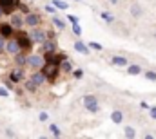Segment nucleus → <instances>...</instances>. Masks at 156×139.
I'll return each mask as SVG.
<instances>
[{"instance_id": "f257e3e1", "label": "nucleus", "mask_w": 156, "mask_h": 139, "mask_svg": "<svg viewBox=\"0 0 156 139\" xmlns=\"http://www.w3.org/2000/svg\"><path fill=\"white\" fill-rule=\"evenodd\" d=\"M42 72H44V76H45V80H49V81H55V78H56V74H58V63H53V62H45L42 67Z\"/></svg>"}, {"instance_id": "f03ea898", "label": "nucleus", "mask_w": 156, "mask_h": 139, "mask_svg": "<svg viewBox=\"0 0 156 139\" xmlns=\"http://www.w3.org/2000/svg\"><path fill=\"white\" fill-rule=\"evenodd\" d=\"M16 42H18L20 49H26V51H29V49L33 47V40H31V36L26 35L24 31H20V33L16 35Z\"/></svg>"}, {"instance_id": "7ed1b4c3", "label": "nucleus", "mask_w": 156, "mask_h": 139, "mask_svg": "<svg viewBox=\"0 0 156 139\" xmlns=\"http://www.w3.org/2000/svg\"><path fill=\"white\" fill-rule=\"evenodd\" d=\"M20 0H0V7L4 9V15H11L18 7Z\"/></svg>"}, {"instance_id": "20e7f679", "label": "nucleus", "mask_w": 156, "mask_h": 139, "mask_svg": "<svg viewBox=\"0 0 156 139\" xmlns=\"http://www.w3.org/2000/svg\"><path fill=\"white\" fill-rule=\"evenodd\" d=\"M40 22H42V18H40V15H37V13H27L26 18H24V24L27 27H38Z\"/></svg>"}, {"instance_id": "39448f33", "label": "nucleus", "mask_w": 156, "mask_h": 139, "mask_svg": "<svg viewBox=\"0 0 156 139\" xmlns=\"http://www.w3.org/2000/svg\"><path fill=\"white\" fill-rule=\"evenodd\" d=\"M22 49H20V45H18V42H16V38H7L5 40V53H9V54H16V53H20Z\"/></svg>"}, {"instance_id": "423d86ee", "label": "nucleus", "mask_w": 156, "mask_h": 139, "mask_svg": "<svg viewBox=\"0 0 156 139\" xmlns=\"http://www.w3.org/2000/svg\"><path fill=\"white\" fill-rule=\"evenodd\" d=\"M27 65H29L31 69H40V67L44 65V56H40V54H31V56H27Z\"/></svg>"}, {"instance_id": "0eeeda50", "label": "nucleus", "mask_w": 156, "mask_h": 139, "mask_svg": "<svg viewBox=\"0 0 156 139\" xmlns=\"http://www.w3.org/2000/svg\"><path fill=\"white\" fill-rule=\"evenodd\" d=\"M31 40H33V43H42V42H45L47 40V35L42 31V29H38V27H33V31H31Z\"/></svg>"}, {"instance_id": "6e6552de", "label": "nucleus", "mask_w": 156, "mask_h": 139, "mask_svg": "<svg viewBox=\"0 0 156 139\" xmlns=\"http://www.w3.org/2000/svg\"><path fill=\"white\" fill-rule=\"evenodd\" d=\"M83 105H85V108H87L89 112H98V108H100L98 103H96V98H94V96H91V94L83 98Z\"/></svg>"}, {"instance_id": "1a4fd4ad", "label": "nucleus", "mask_w": 156, "mask_h": 139, "mask_svg": "<svg viewBox=\"0 0 156 139\" xmlns=\"http://www.w3.org/2000/svg\"><path fill=\"white\" fill-rule=\"evenodd\" d=\"M13 33H15V27H13L9 22L0 24V36H4V38L7 40V38H11V36H13Z\"/></svg>"}, {"instance_id": "9d476101", "label": "nucleus", "mask_w": 156, "mask_h": 139, "mask_svg": "<svg viewBox=\"0 0 156 139\" xmlns=\"http://www.w3.org/2000/svg\"><path fill=\"white\" fill-rule=\"evenodd\" d=\"M44 60H45V62H53V63H60L62 60H66V54H56V53H45Z\"/></svg>"}, {"instance_id": "9b49d317", "label": "nucleus", "mask_w": 156, "mask_h": 139, "mask_svg": "<svg viewBox=\"0 0 156 139\" xmlns=\"http://www.w3.org/2000/svg\"><path fill=\"white\" fill-rule=\"evenodd\" d=\"M9 24H11L15 29H20V27L24 25V18H22L18 13H11V20H9Z\"/></svg>"}, {"instance_id": "f8f14e48", "label": "nucleus", "mask_w": 156, "mask_h": 139, "mask_svg": "<svg viewBox=\"0 0 156 139\" xmlns=\"http://www.w3.org/2000/svg\"><path fill=\"white\" fill-rule=\"evenodd\" d=\"M22 78H24V70L22 69H15V70H11V74H9V80L13 83H18Z\"/></svg>"}, {"instance_id": "ddd939ff", "label": "nucleus", "mask_w": 156, "mask_h": 139, "mask_svg": "<svg viewBox=\"0 0 156 139\" xmlns=\"http://www.w3.org/2000/svg\"><path fill=\"white\" fill-rule=\"evenodd\" d=\"M42 49H44V53H55V49H56V42H53V40H45V42H42Z\"/></svg>"}, {"instance_id": "4468645a", "label": "nucleus", "mask_w": 156, "mask_h": 139, "mask_svg": "<svg viewBox=\"0 0 156 139\" xmlns=\"http://www.w3.org/2000/svg\"><path fill=\"white\" fill-rule=\"evenodd\" d=\"M31 81H33V83H35L37 87H38V85H42V83L45 81V76H44V72H42V70H38V72H35V74L31 76Z\"/></svg>"}, {"instance_id": "2eb2a0df", "label": "nucleus", "mask_w": 156, "mask_h": 139, "mask_svg": "<svg viewBox=\"0 0 156 139\" xmlns=\"http://www.w3.org/2000/svg\"><path fill=\"white\" fill-rule=\"evenodd\" d=\"M15 63H16L18 67L27 65V56H24V54H22V51H20V53H16V54H15Z\"/></svg>"}, {"instance_id": "dca6fc26", "label": "nucleus", "mask_w": 156, "mask_h": 139, "mask_svg": "<svg viewBox=\"0 0 156 139\" xmlns=\"http://www.w3.org/2000/svg\"><path fill=\"white\" fill-rule=\"evenodd\" d=\"M75 49H76L78 53H82V54H89V47L83 42H75Z\"/></svg>"}, {"instance_id": "f3484780", "label": "nucleus", "mask_w": 156, "mask_h": 139, "mask_svg": "<svg viewBox=\"0 0 156 139\" xmlns=\"http://www.w3.org/2000/svg\"><path fill=\"white\" fill-rule=\"evenodd\" d=\"M58 67H60V70H64V72H71V70H73L71 62H67V60H62V62L58 63Z\"/></svg>"}, {"instance_id": "a211bd4d", "label": "nucleus", "mask_w": 156, "mask_h": 139, "mask_svg": "<svg viewBox=\"0 0 156 139\" xmlns=\"http://www.w3.org/2000/svg\"><path fill=\"white\" fill-rule=\"evenodd\" d=\"M113 65L123 67V65H127V60H125L123 56H113Z\"/></svg>"}, {"instance_id": "6ab92c4d", "label": "nucleus", "mask_w": 156, "mask_h": 139, "mask_svg": "<svg viewBox=\"0 0 156 139\" xmlns=\"http://www.w3.org/2000/svg\"><path fill=\"white\" fill-rule=\"evenodd\" d=\"M111 119H113L115 123H122V119H123V114H122L120 110H115V112L111 114Z\"/></svg>"}, {"instance_id": "aec40b11", "label": "nucleus", "mask_w": 156, "mask_h": 139, "mask_svg": "<svg viewBox=\"0 0 156 139\" xmlns=\"http://www.w3.org/2000/svg\"><path fill=\"white\" fill-rule=\"evenodd\" d=\"M127 72H129L131 76H136V74H140V72H142V67H140V65H129Z\"/></svg>"}, {"instance_id": "412c9836", "label": "nucleus", "mask_w": 156, "mask_h": 139, "mask_svg": "<svg viewBox=\"0 0 156 139\" xmlns=\"http://www.w3.org/2000/svg\"><path fill=\"white\" fill-rule=\"evenodd\" d=\"M53 4H55V7H56V9H67V4H66V2H62V0H55Z\"/></svg>"}, {"instance_id": "4be33fe9", "label": "nucleus", "mask_w": 156, "mask_h": 139, "mask_svg": "<svg viewBox=\"0 0 156 139\" xmlns=\"http://www.w3.org/2000/svg\"><path fill=\"white\" fill-rule=\"evenodd\" d=\"M26 89H27L29 92H35V90H37V85H35L31 80H27V81H26Z\"/></svg>"}, {"instance_id": "5701e85b", "label": "nucleus", "mask_w": 156, "mask_h": 139, "mask_svg": "<svg viewBox=\"0 0 156 139\" xmlns=\"http://www.w3.org/2000/svg\"><path fill=\"white\" fill-rule=\"evenodd\" d=\"M49 130H51V134H53V136H56V137L60 136V128H58L56 125H49Z\"/></svg>"}, {"instance_id": "b1692460", "label": "nucleus", "mask_w": 156, "mask_h": 139, "mask_svg": "<svg viewBox=\"0 0 156 139\" xmlns=\"http://www.w3.org/2000/svg\"><path fill=\"white\" fill-rule=\"evenodd\" d=\"M136 136V132H134V128H131V127H127L125 128V137H134Z\"/></svg>"}, {"instance_id": "393cba45", "label": "nucleus", "mask_w": 156, "mask_h": 139, "mask_svg": "<svg viewBox=\"0 0 156 139\" xmlns=\"http://www.w3.org/2000/svg\"><path fill=\"white\" fill-rule=\"evenodd\" d=\"M145 78H147V80H151V81H156V72L147 70V72H145Z\"/></svg>"}, {"instance_id": "a878e982", "label": "nucleus", "mask_w": 156, "mask_h": 139, "mask_svg": "<svg viewBox=\"0 0 156 139\" xmlns=\"http://www.w3.org/2000/svg\"><path fill=\"white\" fill-rule=\"evenodd\" d=\"M53 24H55L58 29H64V22H62L60 18H56V16H55V18H53Z\"/></svg>"}, {"instance_id": "bb28decb", "label": "nucleus", "mask_w": 156, "mask_h": 139, "mask_svg": "<svg viewBox=\"0 0 156 139\" xmlns=\"http://www.w3.org/2000/svg\"><path fill=\"white\" fill-rule=\"evenodd\" d=\"M73 33H75V35H82V27L78 25V22L73 24Z\"/></svg>"}, {"instance_id": "cd10ccee", "label": "nucleus", "mask_w": 156, "mask_h": 139, "mask_svg": "<svg viewBox=\"0 0 156 139\" xmlns=\"http://www.w3.org/2000/svg\"><path fill=\"white\" fill-rule=\"evenodd\" d=\"M133 15H134V16H140V15H142L140 5H133Z\"/></svg>"}, {"instance_id": "c85d7f7f", "label": "nucleus", "mask_w": 156, "mask_h": 139, "mask_svg": "<svg viewBox=\"0 0 156 139\" xmlns=\"http://www.w3.org/2000/svg\"><path fill=\"white\" fill-rule=\"evenodd\" d=\"M89 47H91V49H94V51H102V45H100V43H96V42H91V43H89Z\"/></svg>"}, {"instance_id": "c756f323", "label": "nucleus", "mask_w": 156, "mask_h": 139, "mask_svg": "<svg viewBox=\"0 0 156 139\" xmlns=\"http://www.w3.org/2000/svg\"><path fill=\"white\" fill-rule=\"evenodd\" d=\"M5 51V38L4 36H0V54Z\"/></svg>"}, {"instance_id": "7c9ffc66", "label": "nucleus", "mask_w": 156, "mask_h": 139, "mask_svg": "<svg viewBox=\"0 0 156 139\" xmlns=\"http://www.w3.org/2000/svg\"><path fill=\"white\" fill-rule=\"evenodd\" d=\"M7 96H9V90L4 89V87H0V98H7Z\"/></svg>"}, {"instance_id": "2f4dec72", "label": "nucleus", "mask_w": 156, "mask_h": 139, "mask_svg": "<svg viewBox=\"0 0 156 139\" xmlns=\"http://www.w3.org/2000/svg\"><path fill=\"white\" fill-rule=\"evenodd\" d=\"M102 18H104V20H107V22H113V16H111V15H107V13H102Z\"/></svg>"}, {"instance_id": "473e14b6", "label": "nucleus", "mask_w": 156, "mask_h": 139, "mask_svg": "<svg viewBox=\"0 0 156 139\" xmlns=\"http://www.w3.org/2000/svg\"><path fill=\"white\" fill-rule=\"evenodd\" d=\"M47 117H49V116H47L45 112H42V114L38 116V119H40V121H47Z\"/></svg>"}, {"instance_id": "72a5a7b5", "label": "nucleus", "mask_w": 156, "mask_h": 139, "mask_svg": "<svg viewBox=\"0 0 156 139\" xmlns=\"http://www.w3.org/2000/svg\"><path fill=\"white\" fill-rule=\"evenodd\" d=\"M73 74H75V78H82V76H83V72H82L80 69H78V70H75Z\"/></svg>"}, {"instance_id": "f704fd0d", "label": "nucleus", "mask_w": 156, "mask_h": 139, "mask_svg": "<svg viewBox=\"0 0 156 139\" xmlns=\"http://www.w3.org/2000/svg\"><path fill=\"white\" fill-rule=\"evenodd\" d=\"M45 11H47V13H55V11H56V7H53V5H47V7H45Z\"/></svg>"}, {"instance_id": "c9c22d12", "label": "nucleus", "mask_w": 156, "mask_h": 139, "mask_svg": "<svg viewBox=\"0 0 156 139\" xmlns=\"http://www.w3.org/2000/svg\"><path fill=\"white\" fill-rule=\"evenodd\" d=\"M151 117H153V119H156V107H153V108H151Z\"/></svg>"}, {"instance_id": "e433bc0d", "label": "nucleus", "mask_w": 156, "mask_h": 139, "mask_svg": "<svg viewBox=\"0 0 156 139\" xmlns=\"http://www.w3.org/2000/svg\"><path fill=\"white\" fill-rule=\"evenodd\" d=\"M69 22H71V24H75V22H78V18H76V16H71V15H69Z\"/></svg>"}, {"instance_id": "4c0bfd02", "label": "nucleus", "mask_w": 156, "mask_h": 139, "mask_svg": "<svg viewBox=\"0 0 156 139\" xmlns=\"http://www.w3.org/2000/svg\"><path fill=\"white\" fill-rule=\"evenodd\" d=\"M140 107H142V108H149V105L145 103V101H142V103H140Z\"/></svg>"}, {"instance_id": "58836bf2", "label": "nucleus", "mask_w": 156, "mask_h": 139, "mask_svg": "<svg viewBox=\"0 0 156 139\" xmlns=\"http://www.w3.org/2000/svg\"><path fill=\"white\" fill-rule=\"evenodd\" d=\"M2 16H4V9L0 7V18H2Z\"/></svg>"}, {"instance_id": "ea45409f", "label": "nucleus", "mask_w": 156, "mask_h": 139, "mask_svg": "<svg viewBox=\"0 0 156 139\" xmlns=\"http://www.w3.org/2000/svg\"><path fill=\"white\" fill-rule=\"evenodd\" d=\"M109 2H111V4H116L118 0H109Z\"/></svg>"}, {"instance_id": "a19ab883", "label": "nucleus", "mask_w": 156, "mask_h": 139, "mask_svg": "<svg viewBox=\"0 0 156 139\" xmlns=\"http://www.w3.org/2000/svg\"><path fill=\"white\" fill-rule=\"evenodd\" d=\"M76 2H80V0H76Z\"/></svg>"}]
</instances>
